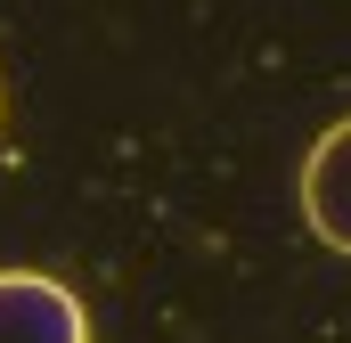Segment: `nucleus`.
Masks as SVG:
<instances>
[{
	"label": "nucleus",
	"instance_id": "obj_2",
	"mask_svg": "<svg viewBox=\"0 0 351 343\" xmlns=\"http://www.w3.org/2000/svg\"><path fill=\"white\" fill-rule=\"evenodd\" d=\"M302 221L319 246L351 254V115L335 131H319V147L302 156Z\"/></svg>",
	"mask_w": 351,
	"mask_h": 343
},
{
	"label": "nucleus",
	"instance_id": "obj_1",
	"mask_svg": "<svg viewBox=\"0 0 351 343\" xmlns=\"http://www.w3.org/2000/svg\"><path fill=\"white\" fill-rule=\"evenodd\" d=\"M0 343H90L82 294L49 270H0Z\"/></svg>",
	"mask_w": 351,
	"mask_h": 343
}]
</instances>
